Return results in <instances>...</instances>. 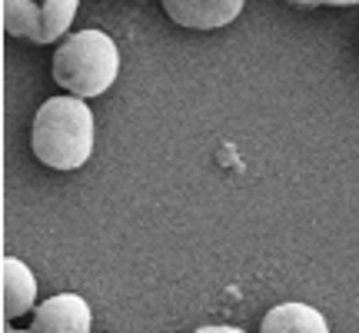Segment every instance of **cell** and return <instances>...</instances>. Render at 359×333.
<instances>
[{"label": "cell", "mask_w": 359, "mask_h": 333, "mask_svg": "<svg viewBox=\"0 0 359 333\" xmlns=\"http://www.w3.org/2000/svg\"><path fill=\"white\" fill-rule=\"evenodd\" d=\"M259 333H330V323L309 303H280L263 317Z\"/></svg>", "instance_id": "7"}, {"label": "cell", "mask_w": 359, "mask_h": 333, "mask_svg": "<svg viewBox=\"0 0 359 333\" xmlns=\"http://www.w3.org/2000/svg\"><path fill=\"white\" fill-rule=\"evenodd\" d=\"M30 147L40 164L77 170L93 154V114L77 97H50L34 117Z\"/></svg>", "instance_id": "1"}, {"label": "cell", "mask_w": 359, "mask_h": 333, "mask_svg": "<svg viewBox=\"0 0 359 333\" xmlns=\"http://www.w3.org/2000/svg\"><path fill=\"white\" fill-rule=\"evenodd\" d=\"M120 74V51L103 30H77L53 53V80L70 97H100Z\"/></svg>", "instance_id": "2"}, {"label": "cell", "mask_w": 359, "mask_h": 333, "mask_svg": "<svg viewBox=\"0 0 359 333\" xmlns=\"http://www.w3.org/2000/svg\"><path fill=\"white\" fill-rule=\"evenodd\" d=\"M7 333H30V330H7Z\"/></svg>", "instance_id": "9"}, {"label": "cell", "mask_w": 359, "mask_h": 333, "mask_svg": "<svg viewBox=\"0 0 359 333\" xmlns=\"http://www.w3.org/2000/svg\"><path fill=\"white\" fill-rule=\"evenodd\" d=\"M196 333H246V330H240V327H200Z\"/></svg>", "instance_id": "8"}, {"label": "cell", "mask_w": 359, "mask_h": 333, "mask_svg": "<svg viewBox=\"0 0 359 333\" xmlns=\"http://www.w3.org/2000/svg\"><path fill=\"white\" fill-rule=\"evenodd\" d=\"M77 17V0H4V27L13 37H27L30 44H53L67 34Z\"/></svg>", "instance_id": "3"}, {"label": "cell", "mask_w": 359, "mask_h": 333, "mask_svg": "<svg viewBox=\"0 0 359 333\" xmlns=\"http://www.w3.org/2000/svg\"><path fill=\"white\" fill-rule=\"evenodd\" d=\"M0 290H4V317H24L27 310H34L37 300V280L24 260L17 256H4L0 263Z\"/></svg>", "instance_id": "6"}, {"label": "cell", "mask_w": 359, "mask_h": 333, "mask_svg": "<svg viewBox=\"0 0 359 333\" xmlns=\"http://www.w3.org/2000/svg\"><path fill=\"white\" fill-rule=\"evenodd\" d=\"M170 20L190 30H217L243 13V0H167L163 4Z\"/></svg>", "instance_id": "5"}, {"label": "cell", "mask_w": 359, "mask_h": 333, "mask_svg": "<svg viewBox=\"0 0 359 333\" xmlns=\"http://www.w3.org/2000/svg\"><path fill=\"white\" fill-rule=\"evenodd\" d=\"M93 313L90 303L77 294H57L47 296L37 310H34V323L30 333H90Z\"/></svg>", "instance_id": "4"}]
</instances>
